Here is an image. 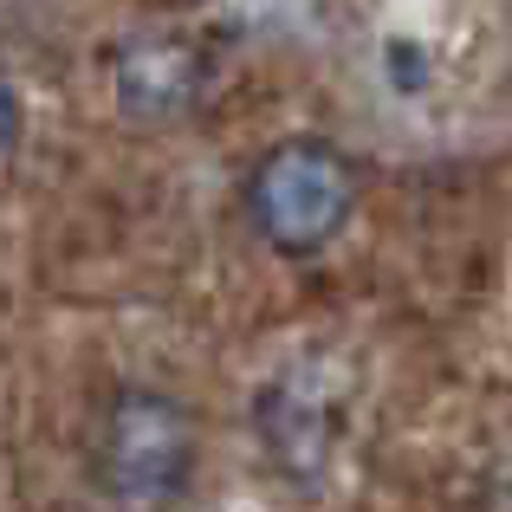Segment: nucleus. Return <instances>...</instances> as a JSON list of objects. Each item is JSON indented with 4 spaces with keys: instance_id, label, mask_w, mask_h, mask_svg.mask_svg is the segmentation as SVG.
Listing matches in <instances>:
<instances>
[{
    "instance_id": "f257e3e1",
    "label": "nucleus",
    "mask_w": 512,
    "mask_h": 512,
    "mask_svg": "<svg viewBox=\"0 0 512 512\" xmlns=\"http://www.w3.org/2000/svg\"><path fill=\"white\" fill-rule=\"evenodd\" d=\"M350 208H357V175H350V163L318 137L273 143L247 175L253 234L273 253H292V260L331 247V240L344 234Z\"/></svg>"
},
{
    "instance_id": "f03ea898",
    "label": "nucleus",
    "mask_w": 512,
    "mask_h": 512,
    "mask_svg": "<svg viewBox=\"0 0 512 512\" xmlns=\"http://www.w3.org/2000/svg\"><path fill=\"white\" fill-rule=\"evenodd\" d=\"M195 474V422L163 389H124L98 435V480L124 512H156L182 500Z\"/></svg>"
},
{
    "instance_id": "7ed1b4c3",
    "label": "nucleus",
    "mask_w": 512,
    "mask_h": 512,
    "mask_svg": "<svg viewBox=\"0 0 512 512\" xmlns=\"http://www.w3.org/2000/svg\"><path fill=\"white\" fill-rule=\"evenodd\" d=\"M111 91L130 117L143 124H163V117H182L201 104L208 91V59L188 39H130L111 65Z\"/></svg>"
},
{
    "instance_id": "20e7f679",
    "label": "nucleus",
    "mask_w": 512,
    "mask_h": 512,
    "mask_svg": "<svg viewBox=\"0 0 512 512\" xmlns=\"http://www.w3.org/2000/svg\"><path fill=\"white\" fill-rule=\"evenodd\" d=\"M331 415H338V402H331V389H325L318 370H286L279 383H266L260 435H266V448L279 454V467H286L292 480H312L318 467L331 461Z\"/></svg>"
},
{
    "instance_id": "39448f33",
    "label": "nucleus",
    "mask_w": 512,
    "mask_h": 512,
    "mask_svg": "<svg viewBox=\"0 0 512 512\" xmlns=\"http://www.w3.org/2000/svg\"><path fill=\"white\" fill-rule=\"evenodd\" d=\"M20 91H13V78H0V156L13 150V143H20Z\"/></svg>"
}]
</instances>
